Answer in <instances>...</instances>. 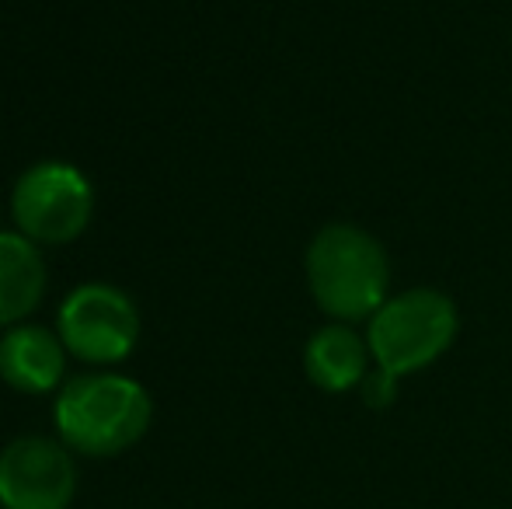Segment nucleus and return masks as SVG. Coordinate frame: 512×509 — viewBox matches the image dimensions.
<instances>
[{
	"label": "nucleus",
	"mask_w": 512,
	"mask_h": 509,
	"mask_svg": "<svg viewBox=\"0 0 512 509\" xmlns=\"http://www.w3.org/2000/svg\"><path fill=\"white\" fill-rule=\"evenodd\" d=\"M140 314L122 290L88 283L60 307V339L84 363H119L133 353Z\"/></svg>",
	"instance_id": "obj_5"
},
{
	"label": "nucleus",
	"mask_w": 512,
	"mask_h": 509,
	"mask_svg": "<svg viewBox=\"0 0 512 509\" xmlns=\"http://www.w3.org/2000/svg\"><path fill=\"white\" fill-rule=\"evenodd\" d=\"M46 293V262L21 234H0V325H14L39 307Z\"/></svg>",
	"instance_id": "obj_9"
},
{
	"label": "nucleus",
	"mask_w": 512,
	"mask_h": 509,
	"mask_svg": "<svg viewBox=\"0 0 512 509\" xmlns=\"http://www.w3.org/2000/svg\"><path fill=\"white\" fill-rule=\"evenodd\" d=\"M307 279L335 318H373L387 300L384 248L352 224H331L310 241Z\"/></svg>",
	"instance_id": "obj_2"
},
{
	"label": "nucleus",
	"mask_w": 512,
	"mask_h": 509,
	"mask_svg": "<svg viewBox=\"0 0 512 509\" xmlns=\"http://www.w3.org/2000/svg\"><path fill=\"white\" fill-rule=\"evenodd\" d=\"M150 394L119 374H84L63 387L56 401V429L88 457H112L133 447L150 426Z\"/></svg>",
	"instance_id": "obj_1"
},
{
	"label": "nucleus",
	"mask_w": 512,
	"mask_h": 509,
	"mask_svg": "<svg viewBox=\"0 0 512 509\" xmlns=\"http://www.w3.org/2000/svg\"><path fill=\"white\" fill-rule=\"evenodd\" d=\"M88 178L63 161H42L28 168L14 185V220L21 234L39 245H67L91 220Z\"/></svg>",
	"instance_id": "obj_4"
},
{
	"label": "nucleus",
	"mask_w": 512,
	"mask_h": 509,
	"mask_svg": "<svg viewBox=\"0 0 512 509\" xmlns=\"http://www.w3.org/2000/svg\"><path fill=\"white\" fill-rule=\"evenodd\" d=\"M366 360H370V342H363L342 325H328L314 332L304 353L307 377L328 394H342L363 384L370 377Z\"/></svg>",
	"instance_id": "obj_8"
},
{
	"label": "nucleus",
	"mask_w": 512,
	"mask_h": 509,
	"mask_svg": "<svg viewBox=\"0 0 512 509\" xmlns=\"http://www.w3.org/2000/svg\"><path fill=\"white\" fill-rule=\"evenodd\" d=\"M77 468L60 443L21 436L0 450V506L4 509H70Z\"/></svg>",
	"instance_id": "obj_6"
},
{
	"label": "nucleus",
	"mask_w": 512,
	"mask_h": 509,
	"mask_svg": "<svg viewBox=\"0 0 512 509\" xmlns=\"http://www.w3.org/2000/svg\"><path fill=\"white\" fill-rule=\"evenodd\" d=\"M457 311L439 290H405L387 297L370 318V356L391 381L429 367L450 349Z\"/></svg>",
	"instance_id": "obj_3"
},
{
	"label": "nucleus",
	"mask_w": 512,
	"mask_h": 509,
	"mask_svg": "<svg viewBox=\"0 0 512 509\" xmlns=\"http://www.w3.org/2000/svg\"><path fill=\"white\" fill-rule=\"evenodd\" d=\"M63 339L39 325H18L0 339V377L25 394H46L63 377Z\"/></svg>",
	"instance_id": "obj_7"
}]
</instances>
